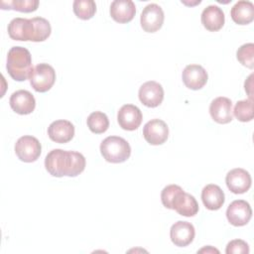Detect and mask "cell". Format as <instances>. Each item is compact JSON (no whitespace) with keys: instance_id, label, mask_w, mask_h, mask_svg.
I'll list each match as a JSON object with an SVG mask.
<instances>
[{"instance_id":"cell-6","label":"cell","mask_w":254,"mask_h":254,"mask_svg":"<svg viewBox=\"0 0 254 254\" xmlns=\"http://www.w3.org/2000/svg\"><path fill=\"white\" fill-rule=\"evenodd\" d=\"M8 35L15 41L36 42V26L34 19L14 18L8 25Z\"/></svg>"},{"instance_id":"cell-12","label":"cell","mask_w":254,"mask_h":254,"mask_svg":"<svg viewBox=\"0 0 254 254\" xmlns=\"http://www.w3.org/2000/svg\"><path fill=\"white\" fill-rule=\"evenodd\" d=\"M143 115L141 110L133 104L123 105L117 114V121L120 127L127 131L136 130L142 122Z\"/></svg>"},{"instance_id":"cell-3","label":"cell","mask_w":254,"mask_h":254,"mask_svg":"<svg viewBox=\"0 0 254 254\" xmlns=\"http://www.w3.org/2000/svg\"><path fill=\"white\" fill-rule=\"evenodd\" d=\"M100 153L107 162L119 164L129 159L131 147L125 139L119 136H108L100 144Z\"/></svg>"},{"instance_id":"cell-25","label":"cell","mask_w":254,"mask_h":254,"mask_svg":"<svg viewBox=\"0 0 254 254\" xmlns=\"http://www.w3.org/2000/svg\"><path fill=\"white\" fill-rule=\"evenodd\" d=\"M234 116L241 122H249L253 119V99L239 100L234 106L233 110Z\"/></svg>"},{"instance_id":"cell-19","label":"cell","mask_w":254,"mask_h":254,"mask_svg":"<svg viewBox=\"0 0 254 254\" xmlns=\"http://www.w3.org/2000/svg\"><path fill=\"white\" fill-rule=\"evenodd\" d=\"M110 16L118 23L130 22L136 14V6L131 0H114L110 5Z\"/></svg>"},{"instance_id":"cell-29","label":"cell","mask_w":254,"mask_h":254,"mask_svg":"<svg viewBox=\"0 0 254 254\" xmlns=\"http://www.w3.org/2000/svg\"><path fill=\"white\" fill-rule=\"evenodd\" d=\"M227 254H248L249 253V245L241 239L231 240L225 249Z\"/></svg>"},{"instance_id":"cell-28","label":"cell","mask_w":254,"mask_h":254,"mask_svg":"<svg viewBox=\"0 0 254 254\" xmlns=\"http://www.w3.org/2000/svg\"><path fill=\"white\" fill-rule=\"evenodd\" d=\"M183 190L180 186L177 185H169L165 187L161 192V200L165 207L172 209V202L175 197V195Z\"/></svg>"},{"instance_id":"cell-26","label":"cell","mask_w":254,"mask_h":254,"mask_svg":"<svg viewBox=\"0 0 254 254\" xmlns=\"http://www.w3.org/2000/svg\"><path fill=\"white\" fill-rule=\"evenodd\" d=\"M236 58L242 65L252 69L254 67V44L247 43L238 48Z\"/></svg>"},{"instance_id":"cell-10","label":"cell","mask_w":254,"mask_h":254,"mask_svg":"<svg viewBox=\"0 0 254 254\" xmlns=\"http://www.w3.org/2000/svg\"><path fill=\"white\" fill-rule=\"evenodd\" d=\"M138 96L142 104L154 108L162 103L164 99V89L157 81H146L140 86Z\"/></svg>"},{"instance_id":"cell-22","label":"cell","mask_w":254,"mask_h":254,"mask_svg":"<svg viewBox=\"0 0 254 254\" xmlns=\"http://www.w3.org/2000/svg\"><path fill=\"white\" fill-rule=\"evenodd\" d=\"M232 20L238 25H247L254 20V5L250 1L241 0L231 8Z\"/></svg>"},{"instance_id":"cell-2","label":"cell","mask_w":254,"mask_h":254,"mask_svg":"<svg viewBox=\"0 0 254 254\" xmlns=\"http://www.w3.org/2000/svg\"><path fill=\"white\" fill-rule=\"evenodd\" d=\"M6 68L13 79L17 81L26 80L33 69L30 52L24 47H12L7 55Z\"/></svg>"},{"instance_id":"cell-8","label":"cell","mask_w":254,"mask_h":254,"mask_svg":"<svg viewBox=\"0 0 254 254\" xmlns=\"http://www.w3.org/2000/svg\"><path fill=\"white\" fill-rule=\"evenodd\" d=\"M252 217L250 204L243 199L233 200L226 209V218L233 226L246 225Z\"/></svg>"},{"instance_id":"cell-27","label":"cell","mask_w":254,"mask_h":254,"mask_svg":"<svg viewBox=\"0 0 254 254\" xmlns=\"http://www.w3.org/2000/svg\"><path fill=\"white\" fill-rule=\"evenodd\" d=\"M2 4H7L4 9H13L19 12L30 13L38 9L39 1L38 0H13V1H2Z\"/></svg>"},{"instance_id":"cell-5","label":"cell","mask_w":254,"mask_h":254,"mask_svg":"<svg viewBox=\"0 0 254 254\" xmlns=\"http://www.w3.org/2000/svg\"><path fill=\"white\" fill-rule=\"evenodd\" d=\"M42 152V146L36 137L25 135L20 137L15 144L17 157L25 163H32L38 160Z\"/></svg>"},{"instance_id":"cell-31","label":"cell","mask_w":254,"mask_h":254,"mask_svg":"<svg viewBox=\"0 0 254 254\" xmlns=\"http://www.w3.org/2000/svg\"><path fill=\"white\" fill-rule=\"evenodd\" d=\"M202 252H206V253H208V252H215V253H219V251L217 250V249H215V248H212L211 246H207V247H204V248H202V249H200V250H198L197 251V253H202Z\"/></svg>"},{"instance_id":"cell-7","label":"cell","mask_w":254,"mask_h":254,"mask_svg":"<svg viewBox=\"0 0 254 254\" xmlns=\"http://www.w3.org/2000/svg\"><path fill=\"white\" fill-rule=\"evenodd\" d=\"M163 9L155 3L148 4L142 11L140 24L142 29L148 33H155L160 30L164 23Z\"/></svg>"},{"instance_id":"cell-16","label":"cell","mask_w":254,"mask_h":254,"mask_svg":"<svg viewBox=\"0 0 254 254\" xmlns=\"http://www.w3.org/2000/svg\"><path fill=\"white\" fill-rule=\"evenodd\" d=\"M9 103L12 110L21 115L32 113L36 107V100L34 95L30 91L24 89L13 92L10 96Z\"/></svg>"},{"instance_id":"cell-30","label":"cell","mask_w":254,"mask_h":254,"mask_svg":"<svg viewBox=\"0 0 254 254\" xmlns=\"http://www.w3.org/2000/svg\"><path fill=\"white\" fill-rule=\"evenodd\" d=\"M252 78H253V74H250L249 77L245 80V83H244L245 91L248 93L250 99L253 98V95H252V86H253V84H252Z\"/></svg>"},{"instance_id":"cell-18","label":"cell","mask_w":254,"mask_h":254,"mask_svg":"<svg viewBox=\"0 0 254 254\" xmlns=\"http://www.w3.org/2000/svg\"><path fill=\"white\" fill-rule=\"evenodd\" d=\"M48 135L50 139L56 143H67L74 136V126L67 120H56L50 124Z\"/></svg>"},{"instance_id":"cell-23","label":"cell","mask_w":254,"mask_h":254,"mask_svg":"<svg viewBox=\"0 0 254 254\" xmlns=\"http://www.w3.org/2000/svg\"><path fill=\"white\" fill-rule=\"evenodd\" d=\"M87 126L92 133L101 134L104 133L109 127V120L105 113L100 111H94L89 114L86 120Z\"/></svg>"},{"instance_id":"cell-24","label":"cell","mask_w":254,"mask_h":254,"mask_svg":"<svg viewBox=\"0 0 254 254\" xmlns=\"http://www.w3.org/2000/svg\"><path fill=\"white\" fill-rule=\"evenodd\" d=\"M72 8L75 16L81 20L91 19L96 12V4L93 0H75Z\"/></svg>"},{"instance_id":"cell-9","label":"cell","mask_w":254,"mask_h":254,"mask_svg":"<svg viewBox=\"0 0 254 254\" xmlns=\"http://www.w3.org/2000/svg\"><path fill=\"white\" fill-rule=\"evenodd\" d=\"M143 136L150 145H161L169 137V127L161 119H152L148 121L143 128Z\"/></svg>"},{"instance_id":"cell-13","label":"cell","mask_w":254,"mask_h":254,"mask_svg":"<svg viewBox=\"0 0 254 254\" xmlns=\"http://www.w3.org/2000/svg\"><path fill=\"white\" fill-rule=\"evenodd\" d=\"M195 230L193 225L188 221L179 220L175 222L170 229L172 242L179 247H185L190 244L194 238Z\"/></svg>"},{"instance_id":"cell-14","label":"cell","mask_w":254,"mask_h":254,"mask_svg":"<svg viewBox=\"0 0 254 254\" xmlns=\"http://www.w3.org/2000/svg\"><path fill=\"white\" fill-rule=\"evenodd\" d=\"M183 82L185 85L192 90H198L202 88L207 82V72L199 64L187 65L182 73Z\"/></svg>"},{"instance_id":"cell-15","label":"cell","mask_w":254,"mask_h":254,"mask_svg":"<svg viewBox=\"0 0 254 254\" xmlns=\"http://www.w3.org/2000/svg\"><path fill=\"white\" fill-rule=\"evenodd\" d=\"M209 114L219 124L229 123L233 119L232 101L224 96L216 97L209 105Z\"/></svg>"},{"instance_id":"cell-11","label":"cell","mask_w":254,"mask_h":254,"mask_svg":"<svg viewBox=\"0 0 254 254\" xmlns=\"http://www.w3.org/2000/svg\"><path fill=\"white\" fill-rule=\"evenodd\" d=\"M225 183L230 191L236 194L246 192L251 187L250 174L241 168H235L229 171L225 178Z\"/></svg>"},{"instance_id":"cell-21","label":"cell","mask_w":254,"mask_h":254,"mask_svg":"<svg viewBox=\"0 0 254 254\" xmlns=\"http://www.w3.org/2000/svg\"><path fill=\"white\" fill-rule=\"evenodd\" d=\"M201 200L207 209L217 210L225 201L224 192L217 185L209 184L201 190Z\"/></svg>"},{"instance_id":"cell-4","label":"cell","mask_w":254,"mask_h":254,"mask_svg":"<svg viewBox=\"0 0 254 254\" xmlns=\"http://www.w3.org/2000/svg\"><path fill=\"white\" fill-rule=\"evenodd\" d=\"M30 84L38 92H46L51 89L56 81V71L48 64L42 63L35 65L29 75Z\"/></svg>"},{"instance_id":"cell-17","label":"cell","mask_w":254,"mask_h":254,"mask_svg":"<svg viewBox=\"0 0 254 254\" xmlns=\"http://www.w3.org/2000/svg\"><path fill=\"white\" fill-rule=\"evenodd\" d=\"M172 209L180 215L190 217L198 212V203L193 195L181 190L173 199Z\"/></svg>"},{"instance_id":"cell-20","label":"cell","mask_w":254,"mask_h":254,"mask_svg":"<svg viewBox=\"0 0 254 254\" xmlns=\"http://www.w3.org/2000/svg\"><path fill=\"white\" fill-rule=\"evenodd\" d=\"M224 13L222 9L216 5L207 6L201 13V24L210 32L220 30L224 25Z\"/></svg>"},{"instance_id":"cell-1","label":"cell","mask_w":254,"mask_h":254,"mask_svg":"<svg viewBox=\"0 0 254 254\" xmlns=\"http://www.w3.org/2000/svg\"><path fill=\"white\" fill-rule=\"evenodd\" d=\"M85 158L74 151L62 149L52 150L45 159L46 170L53 177H76L85 169Z\"/></svg>"}]
</instances>
